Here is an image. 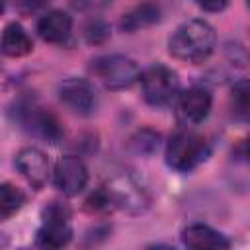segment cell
Wrapping results in <instances>:
<instances>
[{"mask_svg": "<svg viewBox=\"0 0 250 250\" xmlns=\"http://www.w3.org/2000/svg\"><path fill=\"white\" fill-rule=\"evenodd\" d=\"M215 29L203 20H188L176 27L168 39V51L184 62H203L215 49Z\"/></svg>", "mask_w": 250, "mask_h": 250, "instance_id": "6da1fadb", "label": "cell"}, {"mask_svg": "<svg viewBox=\"0 0 250 250\" xmlns=\"http://www.w3.org/2000/svg\"><path fill=\"white\" fill-rule=\"evenodd\" d=\"M109 207L119 209L127 215H141L150 207V193L146 186L131 172L113 176L102 188Z\"/></svg>", "mask_w": 250, "mask_h": 250, "instance_id": "7a4b0ae2", "label": "cell"}, {"mask_svg": "<svg viewBox=\"0 0 250 250\" xmlns=\"http://www.w3.org/2000/svg\"><path fill=\"white\" fill-rule=\"evenodd\" d=\"M209 156L207 141L189 129L176 131L166 145V162L178 172H191Z\"/></svg>", "mask_w": 250, "mask_h": 250, "instance_id": "3957f363", "label": "cell"}, {"mask_svg": "<svg viewBox=\"0 0 250 250\" xmlns=\"http://www.w3.org/2000/svg\"><path fill=\"white\" fill-rule=\"evenodd\" d=\"M72 238L70 209L61 201H51L41 209V227L35 244L41 248H61Z\"/></svg>", "mask_w": 250, "mask_h": 250, "instance_id": "277c9868", "label": "cell"}, {"mask_svg": "<svg viewBox=\"0 0 250 250\" xmlns=\"http://www.w3.org/2000/svg\"><path fill=\"white\" fill-rule=\"evenodd\" d=\"M139 80L143 88V98L154 107H164L180 96V78L172 68L164 64L148 66L145 72H141Z\"/></svg>", "mask_w": 250, "mask_h": 250, "instance_id": "5b68a950", "label": "cell"}, {"mask_svg": "<svg viewBox=\"0 0 250 250\" xmlns=\"http://www.w3.org/2000/svg\"><path fill=\"white\" fill-rule=\"evenodd\" d=\"M92 72L109 90H125L141 78L137 62L125 55H105L92 61Z\"/></svg>", "mask_w": 250, "mask_h": 250, "instance_id": "8992f818", "label": "cell"}, {"mask_svg": "<svg viewBox=\"0 0 250 250\" xmlns=\"http://www.w3.org/2000/svg\"><path fill=\"white\" fill-rule=\"evenodd\" d=\"M18 123L29 135L39 137L47 143H59L62 139V127L59 119L45 107L37 105L35 102H21L18 104Z\"/></svg>", "mask_w": 250, "mask_h": 250, "instance_id": "52a82bcc", "label": "cell"}, {"mask_svg": "<svg viewBox=\"0 0 250 250\" xmlns=\"http://www.w3.org/2000/svg\"><path fill=\"white\" fill-rule=\"evenodd\" d=\"M55 186L68 197L78 195L86 184H88V170L86 164L82 162V158L74 156V154H66L62 158H59V162L55 164Z\"/></svg>", "mask_w": 250, "mask_h": 250, "instance_id": "ba28073f", "label": "cell"}, {"mask_svg": "<svg viewBox=\"0 0 250 250\" xmlns=\"http://www.w3.org/2000/svg\"><path fill=\"white\" fill-rule=\"evenodd\" d=\"M61 102L78 115H90L96 107L94 86L84 78H66L59 86Z\"/></svg>", "mask_w": 250, "mask_h": 250, "instance_id": "9c48e42d", "label": "cell"}, {"mask_svg": "<svg viewBox=\"0 0 250 250\" xmlns=\"http://www.w3.org/2000/svg\"><path fill=\"white\" fill-rule=\"evenodd\" d=\"M16 168L20 170V174L35 188L41 189L47 184L49 178V158L43 150L35 148V146H25L18 152L16 156Z\"/></svg>", "mask_w": 250, "mask_h": 250, "instance_id": "30bf717a", "label": "cell"}, {"mask_svg": "<svg viewBox=\"0 0 250 250\" xmlns=\"http://www.w3.org/2000/svg\"><path fill=\"white\" fill-rule=\"evenodd\" d=\"M211 104H213V98L209 90L201 86H191L186 92H182L178 98L180 115L189 123H201L209 115Z\"/></svg>", "mask_w": 250, "mask_h": 250, "instance_id": "8fae6325", "label": "cell"}, {"mask_svg": "<svg viewBox=\"0 0 250 250\" xmlns=\"http://www.w3.org/2000/svg\"><path fill=\"white\" fill-rule=\"evenodd\" d=\"M72 29V18L62 10H51L43 14L37 21V33L43 41L62 43Z\"/></svg>", "mask_w": 250, "mask_h": 250, "instance_id": "7c38bea8", "label": "cell"}, {"mask_svg": "<svg viewBox=\"0 0 250 250\" xmlns=\"http://www.w3.org/2000/svg\"><path fill=\"white\" fill-rule=\"evenodd\" d=\"M182 242L188 248H229L230 242L225 234L209 225L193 223L182 230Z\"/></svg>", "mask_w": 250, "mask_h": 250, "instance_id": "4fadbf2b", "label": "cell"}, {"mask_svg": "<svg viewBox=\"0 0 250 250\" xmlns=\"http://www.w3.org/2000/svg\"><path fill=\"white\" fill-rule=\"evenodd\" d=\"M158 20H160V6L154 0H145V2L137 4L135 8H131L127 14H123L119 27L127 33H133L137 29L156 23Z\"/></svg>", "mask_w": 250, "mask_h": 250, "instance_id": "5bb4252c", "label": "cell"}, {"mask_svg": "<svg viewBox=\"0 0 250 250\" xmlns=\"http://www.w3.org/2000/svg\"><path fill=\"white\" fill-rule=\"evenodd\" d=\"M33 41L20 23H8L2 31V53L6 57H23L31 53Z\"/></svg>", "mask_w": 250, "mask_h": 250, "instance_id": "9a60e30c", "label": "cell"}, {"mask_svg": "<svg viewBox=\"0 0 250 250\" xmlns=\"http://www.w3.org/2000/svg\"><path fill=\"white\" fill-rule=\"evenodd\" d=\"M229 107L232 117L240 121H250V80H240L230 88Z\"/></svg>", "mask_w": 250, "mask_h": 250, "instance_id": "2e32d148", "label": "cell"}, {"mask_svg": "<svg viewBox=\"0 0 250 250\" xmlns=\"http://www.w3.org/2000/svg\"><path fill=\"white\" fill-rule=\"evenodd\" d=\"M25 201V195L12 184H2L0 186V217L8 219L12 213H16Z\"/></svg>", "mask_w": 250, "mask_h": 250, "instance_id": "e0dca14e", "label": "cell"}, {"mask_svg": "<svg viewBox=\"0 0 250 250\" xmlns=\"http://www.w3.org/2000/svg\"><path fill=\"white\" fill-rule=\"evenodd\" d=\"M158 143H160V135H158L156 131H152V129H141V131H137V133L131 137L129 146H131L137 154L148 156V154H152V152L158 148Z\"/></svg>", "mask_w": 250, "mask_h": 250, "instance_id": "ac0fdd59", "label": "cell"}, {"mask_svg": "<svg viewBox=\"0 0 250 250\" xmlns=\"http://www.w3.org/2000/svg\"><path fill=\"white\" fill-rule=\"evenodd\" d=\"M84 37H86L88 43H94V45H96V43H104V41L109 37V27H107L105 21L94 20V21H90V23L86 25Z\"/></svg>", "mask_w": 250, "mask_h": 250, "instance_id": "d6986e66", "label": "cell"}, {"mask_svg": "<svg viewBox=\"0 0 250 250\" xmlns=\"http://www.w3.org/2000/svg\"><path fill=\"white\" fill-rule=\"evenodd\" d=\"M107 4H111V0H72V6L76 10H100V8H105Z\"/></svg>", "mask_w": 250, "mask_h": 250, "instance_id": "ffe728a7", "label": "cell"}, {"mask_svg": "<svg viewBox=\"0 0 250 250\" xmlns=\"http://www.w3.org/2000/svg\"><path fill=\"white\" fill-rule=\"evenodd\" d=\"M49 0H18V8L21 14H31L37 12L39 8H43Z\"/></svg>", "mask_w": 250, "mask_h": 250, "instance_id": "44dd1931", "label": "cell"}, {"mask_svg": "<svg viewBox=\"0 0 250 250\" xmlns=\"http://www.w3.org/2000/svg\"><path fill=\"white\" fill-rule=\"evenodd\" d=\"M195 4L207 12H221L229 4V0H195Z\"/></svg>", "mask_w": 250, "mask_h": 250, "instance_id": "7402d4cb", "label": "cell"}, {"mask_svg": "<svg viewBox=\"0 0 250 250\" xmlns=\"http://www.w3.org/2000/svg\"><path fill=\"white\" fill-rule=\"evenodd\" d=\"M244 152H246V158L250 160V137H248L246 143H244Z\"/></svg>", "mask_w": 250, "mask_h": 250, "instance_id": "603a6c76", "label": "cell"}, {"mask_svg": "<svg viewBox=\"0 0 250 250\" xmlns=\"http://www.w3.org/2000/svg\"><path fill=\"white\" fill-rule=\"evenodd\" d=\"M248 6H250V0H248Z\"/></svg>", "mask_w": 250, "mask_h": 250, "instance_id": "cb8c5ba5", "label": "cell"}]
</instances>
